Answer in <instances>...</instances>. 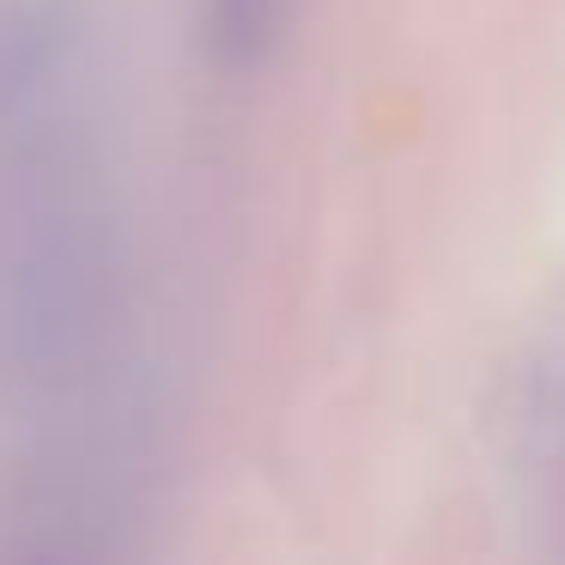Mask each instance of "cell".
<instances>
[{
    "mask_svg": "<svg viewBox=\"0 0 565 565\" xmlns=\"http://www.w3.org/2000/svg\"><path fill=\"white\" fill-rule=\"evenodd\" d=\"M292 0H201V50L225 74H249L280 50Z\"/></svg>",
    "mask_w": 565,
    "mask_h": 565,
    "instance_id": "obj_1",
    "label": "cell"
}]
</instances>
